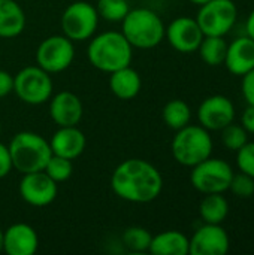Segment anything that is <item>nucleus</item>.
Returning <instances> with one entry per match:
<instances>
[{
	"label": "nucleus",
	"instance_id": "5701e85b",
	"mask_svg": "<svg viewBox=\"0 0 254 255\" xmlns=\"http://www.w3.org/2000/svg\"><path fill=\"white\" fill-rule=\"evenodd\" d=\"M228 45L225 36H204L198 51L204 63L216 67L225 63Z\"/></svg>",
	"mask_w": 254,
	"mask_h": 255
},
{
	"label": "nucleus",
	"instance_id": "1a4fd4ad",
	"mask_svg": "<svg viewBox=\"0 0 254 255\" xmlns=\"http://www.w3.org/2000/svg\"><path fill=\"white\" fill-rule=\"evenodd\" d=\"M238 7L234 0H210L199 6L196 21L205 36H226L235 25Z\"/></svg>",
	"mask_w": 254,
	"mask_h": 255
},
{
	"label": "nucleus",
	"instance_id": "39448f33",
	"mask_svg": "<svg viewBox=\"0 0 254 255\" xmlns=\"http://www.w3.org/2000/svg\"><path fill=\"white\" fill-rule=\"evenodd\" d=\"M171 149L177 163L186 167H193L211 157L213 139L210 131L201 124H187L186 127L177 130Z\"/></svg>",
	"mask_w": 254,
	"mask_h": 255
},
{
	"label": "nucleus",
	"instance_id": "4be33fe9",
	"mask_svg": "<svg viewBox=\"0 0 254 255\" xmlns=\"http://www.w3.org/2000/svg\"><path fill=\"white\" fill-rule=\"evenodd\" d=\"M229 214V202L223 193L205 194L199 205V215L207 224H222Z\"/></svg>",
	"mask_w": 254,
	"mask_h": 255
},
{
	"label": "nucleus",
	"instance_id": "7c9ffc66",
	"mask_svg": "<svg viewBox=\"0 0 254 255\" xmlns=\"http://www.w3.org/2000/svg\"><path fill=\"white\" fill-rule=\"evenodd\" d=\"M241 91L249 105H254V69L243 75Z\"/></svg>",
	"mask_w": 254,
	"mask_h": 255
},
{
	"label": "nucleus",
	"instance_id": "f8f14e48",
	"mask_svg": "<svg viewBox=\"0 0 254 255\" xmlns=\"http://www.w3.org/2000/svg\"><path fill=\"white\" fill-rule=\"evenodd\" d=\"M190 255H226L231 248V239L222 224L204 223L189 239Z\"/></svg>",
	"mask_w": 254,
	"mask_h": 255
},
{
	"label": "nucleus",
	"instance_id": "2f4dec72",
	"mask_svg": "<svg viewBox=\"0 0 254 255\" xmlns=\"http://www.w3.org/2000/svg\"><path fill=\"white\" fill-rule=\"evenodd\" d=\"M12 160H10V154H9V148L0 142V179L6 178L10 170H12Z\"/></svg>",
	"mask_w": 254,
	"mask_h": 255
},
{
	"label": "nucleus",
	"instance_id": "f3484780",
	"mask_svg": "<svg viewBox=\"0 0 254 255\" xmlns=\"http://www.w3.org/2000/svg\"><path fill=\"white\" fill-rule=\"evenodd\" d=\"M49 146L52 154L73 161L85 151L87 139L76 126L58 127V130L52 134L49 140Z\"/></svg>",
	"mask_w": 254,
	"mask_h": 255
},
{
	"label": "nucleus",
	"instance_id": "bb28decb",
	"mask_svg": "<svg viewBox=\"0 0 254 255\" xmlns=\"http://www.w3.org/2000/svg\"><path fill=\"white\" fill-rule=\"evenodd\" d=\"M43 172L52 181H55L57 184H61V182L67 181L72 176V173H73V163L69 158H64V157L52 154L51 158L48 160Z\"/></svg>",
	"mask_w": 254,
	"mask_h": 255
},
{
	"label": "nucleus",
	"instance_id": "2eb2a0df",
	"mask_svg": "<svg viewBox=\"0 0 254 255\" xmlns=\"http://www.w3.org/2000/svg\"><path fill=\"white\" fill-rule=\"evenodd\" d=\"M82 115V102L72 91H60L49 99V117L58 127L78 126Z\"/></svg>",
	"mask_w": 254,
	"mask_h": 255
},
{
	"label": "nucleus",
	"instance_id": "393cba45",
	"mask_svg": "<svg viewBox=\"0 0 254 255\" xmlns=\"http://www.w3.org/2000/svg\"><path fill=\"white\" fill-rule=\"evenodd\" d=\"M153 235L144 227H129L123 232L121 242L132 253H147L150 250Z\"/></svg>",
	"mask_w": 254,
	"mask_h": 255
},
{
	"label": "nucleus",
	"instance_id": "e433bc0d",
	"mask_svg": "<svg viewBox=\"0 0 254 255\" xmlns=\"http://www.w3.org/2000/svg\"><path fill=\"white\" fill-rule=\"evenodd\" d=\"M192 3H195V4H198V6H201V4H204V3H207V1H210V0H190Z\"/></svg>",
	"mask_w": 254,
	"mask_h": 255
},
{
	"label": "nucleus",
	"instance_id": "0eeeda50",
	"mask_svg": "<svg viewBox=\"0 0 254 255\" xmlns=\"http://www.w3.org/2000/svg\"><path fill=\"white\" fill-rule=\"evenodd\" d=\"M63 34L72 42L88 40L94 36L99 25V13L96 6L78 0L70 3L61 13L60 18Z\"/></svg>",
	"mask_w": 254,
	"mask_h": 255
},
{
	"label": "nucleus",
	"instance_id": "a878e982",
	"mask_svg": "<svg viewBox=\"0 0 254 255\" xmlns=\"http://www.w3.org/2000/svg\"><path fill=\"white\" fill-rule=\"evenodd\" d=\"M96 10L99 18L109 22H121L130 10L127 0H97Z\"/></svg>",
	"mask_w": 254,
	"mask_h": 255
},
{
	"label": "nucleus",
	"instance_id": "b1692460",
	"mask_svg": "<svg viewBox=\"0 0 254 255\" xmlns=\"http://www.w3.org/2000/svg\"><path fill=\"white\" fill-rule=\"evenodd\" d=\"M162 118L163 123L172 128V130H180L183 127H186L187 124H190L192 120V109L190 106L181 100V99H174L169 100L162 111Z\"/></svg>",
	"mask_w": 254,
	"mask_h": 255
},
{
	"label": "nucleus",
	"instance_id": "c85d7f7f",
	"mask_svg": "<svg viewBox=\"0 0 254 255\" xmlns=\"http://www.w3.org/2000/svg\"><path fill=\"white\" fill-rule=\"evenodd\" d=\"M229 190L240 199H250L254 196V178L247 173H234Z\"/></svg>",
	"mask_w": 254,
	"mask_h": 255
},
{
	"label": "nucleus",
	"instance_id": "c9c22d12",
	"mask_svg": "<svg viewBox=\"0 0 254 255\" xmlns=\"http://www.w3.org/2000/svg\"><path fill=\"white\" fill-rule=\"evenodd\" d=\"M0 253H3V230L0 229Z\"/></svg>",
	"mask_w": 254,
	"mask_h": 255
},
{
	"label": "nucleus",
	"instance_id": "6e6552de",
	"mask_svg": "<svg viewBox=\"0 0 254 255\" xmlns=\"http://www.w3.org/2000/svg\"><path fill=\"white\" fill-rule=\"evenodd\" d=\"M234 173L235 172L228 161L208 157L192 167L190 182L193 188L202 194L225 193L229 190Z\"/></svg>",
	"mask_w": 254,
	"mask_h": 255
},
{
	"label": "nucleus",
	"instance_id": "473e14b6",
	"mask_svg": "<svg viewBox=\"0 0 254 255\" xmlns=\"http://www.w3.org/2000/svg\"><path fill=\"white\" fill-rule=\"evenodd\" d=\"M13 91V76L0 69V99L9 96Z\"/></svg>",
	"mask_w": 254,
	"mask_h": 255
},
{
	"label": "nucleus",
	"instance_id": "f704fd0d",
	"mask_svg": "<svg viewBox=\"0 0 254 255\" xmlns=\"http://www.w3.org/2000/svg\"><path fill=\"white\" fill-rule=\"evenodd\" d=\"M246 34L254 40V9L250 12L247 22H246Z\"/></svg>",
	"mask_w": 254,
	"mask_h": 255
},
{
	"label": "nucleus",
	"instance_id": "4468645a",
	"mask_svg": "<svg viewBox=\"0 0 254 255\" xmlns=\"http://www.w3.org/2000/svg\"><path fill=\"white\" fill-rule=\"evenodd\" d=\"M204 33L196 21V18L190 16H178L165 30V37L168 39L169 45L183 54H190L198 51Z\"/></svg>",
	"mask_w": 254,
	"mask_h": 255
},
{
	"label": "nucleus",
	"instance_id": "ddd939ff",
	"mask_svg": "<svg viewBox=\"0 0 254 255\" xmlns=\"http://www.w3.org/2000/svg\"><path fill=\"white\" fill-rule=\"evenodd\" d=\"M198 120L208 131L223 130L235 120V106L232 100L222 94L207 97L198 109Z\"/></svg>",
	"mask_w": 254,
	"mask_h": 255
},
{
	"label": "nucleus",
	"instance_id": "412c9836",
	"mask_svg": "<svg viewBox=\"0 0 254 255\" xmlns=\"http://www.w3.org/2000/svg\"><path fill=\"white\" fill-rule=\"evenodd\" d=\"M189 238L178 230H166L153 236L148 253L153 255H187Z\"/></svg>",
	"mask_w": 254,
	"mask_h": 255
},
{
	"label": "nucleus",
	"instance_id": "f03ea898",
	"mask_svg": "<svg viewBox=\"0 0 254 255\" xmlns=\"http://www.w3.org/2000/svg\"><path fill=\"white\" fill-rule=\"evenodd\" d=\"M87 57L94 69L112 73L121 67L130 66L133 46L121 31H103L91 37L87 48Z\"/></svg>",
	"mask_w": 254,
	"mask_h": 255
},
{
	"label": "nucleus",
	"instance_id": "9b49d317",
	"mask_svg": "<svg viewBox=\"0 0 254 255\" xmlns=\"http://www.w3.org/2000/svg\"><path fill=\"white\" fill-rule=\"evenodd\" d=\"M58 184L52 181L43 170L24 173L19 185L18 193L21 199L34 208H43L51 205L58 193Z\"/></svg>",
	"mask_w": 254,
	"mask_h": 255
},
{
	"label": "nucleus",
	"instance_id": "aec40b11",
	"mask_svg": "<svg viewBox=\"0 0 254 255\" xmlns=\"http://www.w3.org/2000/svg\"><path fill=\"white\" fill-rule=\"evenodd\" d=\"M25 28L24 9L15 0H0V37L12 39Z\"/></svg>",
	"mask_w": 254,
	"mask_h": 255
},
{
	"label": "nucleus",
	"instance_id": "dca6fc26",
	"mask_svg": "<svg viewBox=\"0 0 254 255\" xmlns=\"http://www.w3.org/2000/svg\"><path fill=\"white\" fill-rule=\"evenodd\" d=\"M39 248L36 230L25 223H15L3 230V253L7 255H33Z\"/></svg>",
	"mask_w": 254,
	"mask_h": 255
},
{
	"label": "nucleus",
	"instance_id": "a211bd4d",
	"mask_svg": "<svg viewBox=\"0 0 254 255\" xmlns=\"http://www.w3.org/2000/svg\"><path fill=\"white\" fill-rule=\"evenodd\" d=\"M232 75L243 76L254 69V40L247 34L237 37L228 45L223 63Z\"/></svg>",
	"mask_w": 254,
	"mask_h": 255
},
{
	"label": "nucleus",
	"instance_id": "20e7f679",
	"mask_svg": "<svg viewBox=\"0 0 254 255\" xmlns=\"http://www.w3.org/2000/svg\"><path fill=\"white\" fill-rule=\"evenodd\" d=\"M166 25L157 12L148 7L130 9L121 21V33L133 48L151 49L165 39Z\"/></svg>",
	"mask_w": 254,
	"mask_h": 255
},
{
	"label": "nucleus",
	"instance_id": "423d86ee",
	"mask_svg": "<svg viewBox=\"0 0 254 255\" xmlns=\"http://www.w3.org/2000/svg\"><path fill=\"white\" fill-rule=\"evenodd\" d=\"M52 79L51 73L42 67L27 66L13 76V93L16 97L27 105H43L52 96Z\"/></svg>",
	"mask_w": 254,
	"mask_h": 255
},
{
	"label": "nucleus",
	"instance_id": "6ab92c4d",
	"mask_svg": "<svg viewBox=\"0 0 254 255\" xmlns=\"http://www.w3.org/2000/svg\"><path fill=\"white\" fill-rule=\"evenodd\" d=\"M142 87L141 75L130 66L121 67L109 73V88L115 97L120 100L135 99Z\"/></svg>",
	"mask_w": 254,
	"mask_h": 255
},
{
	"label": "nucleus",
	"instance_id": "72a5a7b5",
	"mask_svg": "<svg viewBox=\"0 0 254 255\" xmlns=\"http://www.w3.org/2000/svg\"><path fill=\"white\" fill-rule=\"evenodd\" d=\"M241 126L247 133H254V105H249L241 115Z\"/></svg>",
	"mask_w": 254,
	"mask_h": 255
},
{
	"label": "nucleus",
	"instance_id": "cd10ccee",
	"mask_svg": "<svg viewBox=\"0 0 254 255\" xmlns=\"http://www.w3.org/2000/svg\"><path fill=\"white\" fill-rule=\"evenodd\" d=\"M222 131V142L229 151H238L249 142V133L241 124L231 123Z\"/></svg>",
	"mask_w": 254,
	"mask_h": 255
},
{
	"label": "nucleus",
	"instance_id": "c756f323",
	"mask_svg": "<svg viewBox=\"0 0 254 255\" xmlns=\"http://www.w3.org/2000/svg\"><path fill=\"white\" fill-rule=\"evenodd\" d=\"M237 164L240 172L254 178V142H247L237 151Z\"/></svg>",
	"mask_w": 254,
	"mask_h": 255
},
{
	"label": "nucleus",
	"instance_id": "4c0bfd02",
	"mask_svg": "<svg viewBox=\"0 0 254 255\" xmlns=\"http://www.w3.org/2000/svg\"><path fill=\"white\" fill-rule=\"evenodd\" d=\"M0 134H1V123H0Z\"/></svg>",
	"mask_w": 254,
	"mask_h": 255
},
{
	"label": "nucleus",
	"instance_id": "7ed1b4c3",
	"mask_svg": "<svg viewBox=\"0 0 254 255\" xmlns=\"http://www.w3.org/2000/svg\"><path fill=\"white\" fill-rule=\"evenodd\" d=\"M7 148L12 167L21 175L43 170L52 155L49 142L34 131L16 133L10 139Z\"/></svg>",
	"mask_w": 254,
	"mask_h": 255
},
{
	"label": "nucleus",
	"instance_id": "f257e3e1",
	"mask_svg": "<svg viewBox=\"0 0 254 255\" xmlns=\"http://www.w3.org/2000/svg\"><path fill=\"white\" fill-rule=\"evenodd\" d=\"M111 188L120 199L130 203H150L163 190L160 170L147 160L127 158L111 175Z\"/></svg>",
	"mask_w": 254,
	"mask_h": 255
},
{
	"label": "nucleus",
	"instance_id": "9d476101",
	"mask_svg": "<svg viewBox=\"0 0 254 255\" xmlns=\"http://www.w3.org/2000/svg\"><path fill=\"white\" fill-rule=\"evenodd\" d=\"M75 58V46L64 34H54L43 39L36 49V63L48 73L66 70Z\"/></svg>",
	"mask_w": 254,
	"mask_h": 255
}]
</instances>
